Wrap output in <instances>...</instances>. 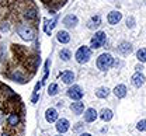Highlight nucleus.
<instances>
[{"label": "nucleus", "mask_w": 146, "mask_h": 136, "mask_svg": "<svg viewBox=\"0 0 146 136\" xmlns=\"http://www.w3.org/2000/svg\"><path fill=\"white\" fill-rule=\"evenodd\" d=\"M45 119L51 123V122H56L58 121V111L55 108H48L45 112Z\"/></svg>", "instance_id": "9"}, {"label": "nucleus", "mask_w": 146, "mask_h": 136, "mask_svg": "<svg viewBox=\"0 0 146 136\" xmlns=\"http://www.w3.org/2000/svg\"><path fill=\"white\" fill-rule=\"evenodd\" d=\"M68 129H69V121L68 119L62 118V119H58L56 121V131L59 133H65Z\"/></svg>", "instance_id": "6"}, {"label": "nucleus", "mask_w": 146, "mask_h": 136, "mask_svg": "<svg viewBox=\"0 0 146 136\" xmlns=\"http://www.w3.org/2000/svg\"><path fill=\"white\" fill-rule=\"evenodd\" d=\"M100 21H101V18H100V16H94V17H91V20L89 21V28H96V27H98L100 25Z\"/></svg>", "instance_id": "21"}, {"label": "nucleus", "mask_w": 146, "mask_h": 136, "mask_svg": "<svg viewBox=\"0 0 146 136\" xmlns=\"http://www.w3.org/2000/svg\"><path fill=\"white\" fill-rule=\"evenodd\" d=\"M112 65H114V58L111 56V53L104 52V53H101V55L97 58V67H98L100 70H103V72L108 70Z\"/></svg>", "instance_id": "1"}, {"label": "nucleus", "mask_w": 146, "mask_h": 136, "mask_svg": "<svg viewBox=\"0 0 146 136\" xmlns=\"http://www.w3.org/2000/svg\"><path fill=\"white\" fill-rule=\"evenodd\" d=\"M135 69H136L138 72H142V69H143V66H142V65H136V67H135Z\"/></svg>", "instance_id": "29"}, {"label": "nucleus", "mask_w": 146, "mask_h": 136, "mask_svg": "<svg viewBox=\"0 0 146 136\" xmlns=\"http://www.w3.org/2000/svg\"><path fill=\"white\" fill-rule=\"evenodd\" d=\"M56 21H58V18H56V17H55L52 21H45V22H46V25L44 27V31H45L46 34H51V31H52V28L55 27Z\"/></svg>", "instance_id": "20"}, {"label": "nucleus", "mask_w": 146, "mask_h": 136, "mask_svg": "<svg viewBox=\"0 0 146 136\" xmlns=\"http://www.w3.org/2000/svg\"><path fill=\"white\" fill-rule=\"evenodd\" d=\"M3 136H7V135H3Z\"/></svg>", "instance_id": "31"}, {"label": "nucleus", "mask_w": 146, "mask_h": 136, "mask_svg": "<svg viewBox=\"0 0 146 136\" xmlns=\"http://www.w3.org/2000/svg\"><path fill=\"white\" fill-rule=\"evenodd\" d=\"M97 119V111L94 108H87L84 111V121L86 122H93Z\"/></svg>", "instance_id": "11"}, {"label": "nucleus", "mask_w": 146, "mask_h": 136, "mask_svg": "<svg viewBox=\"0 0 146 136\" xmlns=\"http://www.w3.org/2000/svg\"><path fill=\"white\" fill-rule=\"evenodd\" d=\"M17 31H18V35L23 39H25V41H33V39H34V35H35V34H34L33 28L28 27V25H25V24L20 25L17 28Z\"/></svg>", "instance_id": "3"}, {"label": "nucleus", "mask_w": 146, "mask_h": 136, "mask_svg": "<svg viewBox=\"0 0 146 136\" xmlns=\"http://www.w3.org/2000/svg\"><path fill=\"white\" fill-rule=\"evenodd\" d=\"M136 58H138L139 62L145 63L146 62V48H141V49L136 52Z\"/></svg>", "instance_id": "22"}, {"label": "nucleus", "mask_w": 146, "mask_h": 136, "mask_svg": "<svg viewBox=\"0 0 146 136\" xmlns=\"http://www.w3.org/2000/svg\"><path fill=\"white\" fill-rule=\"evenodd\" d=\"M56 38H58L59 42H62V44H68V42L70 41V35H69L68 31H59L58 35H56Z\"/></svg>", "instance_id": "15"}, {"label": "nucleus", "mask_w": 146, "mask_h": 136, "mask_svg": "<svg viewBox=\"0 0 146 136\" xmlns=\"http://www.w3.org/2000/svg\"><path fill=\"white\" fill-rule=\"evenodd\" d=\"M11 79L13 80H16V81H20V83H23L24 81V77L21 76V73H18V72H14L13 75H11Z\"/></svg>", "instance_id": "26"}, {"label": "nucleus", "mask_w": 146, "mask_h": 136, "mask_svg": "<svg viewBox=\"0 0 146 136\" xmlns=\"http://www.w3.org/2000/svg\"><path fill=\"white\" fill-rule=\"evenodd\" d=\"M76 60L79 62V63H86V62H89L91 58V49L89 46H80L79 49H77V52H76Z\"/></svg>", "instance_id": "2"}, {"label": "nucleus", "mask_w": 146, "mask_h": 136, "mask_svg": "<svg viewBox=\"0 0 146 136\" xmlns=\"http://www.w3.org/2000/svg\"><path fill=\"white\" fill-rule=\"evenodd\" d=\"M48 94L51 96V97H54L58 94V84L56 83H52L49 87H48Z\"/></svg>", "instance_id": "23"}, {"label": "nucleus", "mask_w": 146, "mask_h": 136, "mask_svg": "<svg viewBox=\"0 0 146 136\" xmlns=\"http://www.w3.org/2000/svg\"><path fill=\"white\" fill-rule=\"evenodd\" d=\"M83 90H82V87L80 86H72L69 90H68V96L72 98V100H74V101H80L82 100V97H83Z\"/></svg>", "instance_id": "5"}, {"label": "nucleus", "mask_w": 146, "mask_h": 136, "mask_svg": "<svg viewBox=\"0 0 146 136\" xmlns=\"http://www.w3.org/2000/svg\"><path fill=\"white\" fill-rule=\"evenodd\" d=\"M80 136H91V135H90V133H82Z\"/></svg>", "instance_id": "30"}, {"label": "nucleus", "mask_w": 146, "mask_h": 136, "mask_svg": "<svg viewBox=\"0 0 146 136\" xmlns=\"http://www.w3.org/2000/svg\"><path fill=\"white\" fill-rule=\"evenodd\" d=\"M118 51L122 53V55H129L132 52V45L129 42H121L118 45Z\"/></svg>", "instance_id": "14"}, {"label": "nucleus", "mask_w": 146, "mask_h": 136, "mask_svg": "<svg viewBox=\"0 0 146 136\" xmlns=\"http://www.w3.org/2000/svg\"><path fill=\"white\" fill-rule=\"evenodd\" d=\"M70 110L73 111L74 115H80L84 111V104L82 101H76V102H73L72 105H70Z\"/></svg>", "instance_id": "10"}, {"label": "nucleus", "mask_w": 146, "mask_h": 136, "mask_svg": "<svg viewBox=\"0 0 146 136\" xmlns=\"http://www.w3.org/2000/svg\"><path fill=\"white\" fill-rule=\"evenodd\" d=\"M106 39H107V35L104 31H97L96 35L91 38V48L93 49H97L100 46H103L106 44Z\"/></svg>", "instance_id": "4"}, {"label": "nucleus", "mask_w": 146, "mask_h": 136, "mask_svg": "<svg viewBox=\"0 0 146 136\" xmlns=\"http://www.w3.org/2000/svg\"><path fill=\"white\" fill-rule=\"evenodd\" d=\"M110 94V88L108 87H100L96 90V97L98 98H107Z\"/></svg>", "instance_id": "17"}, {"label": "nucleus", "mask_w": 146, "mask_h": 136, "mask_svg": "<svg viewBox=\"0 0 146 136\" xmlns=\"http://www.w3.org/2000/svg\"><path fill=\"white\" fill-rule=\"evenodd\" d=\"M56 136H60V135H56Z\"/></svg>", "instance_id": "32"}, {"label": "nucleus", "mask_w": 146, "mask_h": 136, "mask_svg": "<svg viewBox=\"0 0 146 136\" xmlns=\"http://www.w3.org/2000/svg\"><path fill=\"white\" fill-rule=\"evenodd\" d=\"M59 55H60V59H62V60L68 62V60L70 59V51H68V49H62Z\"/></svg>", "instance_id": "24"}, {"label": "nucleus", "mask_w": 146, "mask_h": 136, "mask_svg": "<svg viewBox=\"0 0 146 136\" xmlns=\"http://www.w3.org/2000/svg\"><path fill=\"white\" fill-rule=\"evenodd\" d=\"M7 122H9L10 126H16L18 122H20V118H18V115L16 112H11V114L9 115V118H7Z\"/></svg>", "instance_id": "19"}, {"label": "nucleus", "mask_w": 146, "mask_h": 136, "mask_svg": "<svg viewBox=\"0 0 146 136\" xmlns=\"http://www.w3.org/2000/svg\"><path fill=\"white\" fill-rule=\"evenodd\" d=\"M25 17H27V18H35V17H36L35 11H34V10H30V11H27V13H25Z\"/></svg>", "instance_id": "28"}, {"label": "nucleus", "mask_w": 146, "mask_h": 136, "mask_svg": "<svg viewBox=\"0 0 146 136\" xmlns=\"http://www.w3.org/2000/svg\"><path fill=\"white\" fill-rule=\"evenodd\" d=\"M100 118H101L104 122H108V121H111V118H112V111L108 110V108H104V110L100 112Z\"/></svg>", "instance_id": "18"}, {"label": "nucleus", "mask_w": 146, "mask_h": 136, "mask_svg": "<svg viewBox=\"0 0 146 136\" xmlns=\"http://www.w3.org/2000/svg\"><path fill=\"white\" fill-rule=\"evenodd\" d=\"M143 83H145V76H143L141 72H136V73L132 76V84H133L135 87H141V86H143Z\"/></svg>", "instance_id": "8"}, {"label": "nucleus", "mask_w": 146, "mask_h": 136, "mask_svg": "<svg viewBox=\"0 0 146 136\" xmlns=\"http://www.w3.org/2000/svg\"><path fill=\"white\" fill-rule=\"evenodd\" d=\"M60 77H62V80H63L65 84H72L73 80H74V73L70 72V70H66V72L60 73Z\"/></svg>", "instance_id": "13"}, {"label": "nucleus", "mask_w": 146, "mask_h": 136, "mask_svg": "<svg viewBox=\"0 0 146 136\" xmlns=\"http://www.w3.org/2000/svg\"><path fill=\"white\" fill-rule=\"evenodd\" d=\"M114 96L118 97V98H124L127 96V87H125L124 84L115 86V88H114Z\"/></svg>", "instance_id": "12"}, {"label": "nucleus", "mask_w": 146, "mask_h": 136, "mask_svg": "<svg viewBox=\"0 0 146 136\" xmlns=\"http://www.w3.org/2000/svg\"><path fill=\"white\" fill-rule=\"evenodd\" d=\"M63 24H65L66 27H74V25L77 24V17H76V16H73V14H69V16H66V17H65Z\"/></svg>", "instance_id": "16"}, {"label": "nucleus", "mask_w": 146, "mask_h": 136, "mask_svg": "<svg viewBox=\"0 0 146 136\" xmlns=\"http://www.w3.org/2000/svg\"><path fill=\"white\" fill-rule=\"evenodd\" d=\"M121 18H122V14H121L119 11H111L108 14V17H107V20H108V22L111 25L118 24V22L121 21Z\"/></svg>", "instance_id": "7"}, {"label": "nucleus", "mask_w": 146, "mask_h": 136, "mask_svg": "<svg viewBox=\"0 0 146 136\" xmlns=\"http://www.w3.org/2000/svg\"><path fill=\"white\" fill-rule=\"evenodd\" d=\"M136 129H138V131H141V132L146 131V119H142V121H139V122H138Z\"/></svg>", "instance_id": "25"}, {"label": "nucleus", "mask_w": 146, "mask_h": 136, "mask_svg": "<svg viewBox=\"0 0 146 136\" xmlns=\"http://www.w3.org/2000/svg\"><path fill=\"white\" fill-rule=\"evenodd\" d=\"M127 25H128V28H133L135 27V20H133V17H128Z\"/></svg>", "instance_id": "27"}]
</instances>
